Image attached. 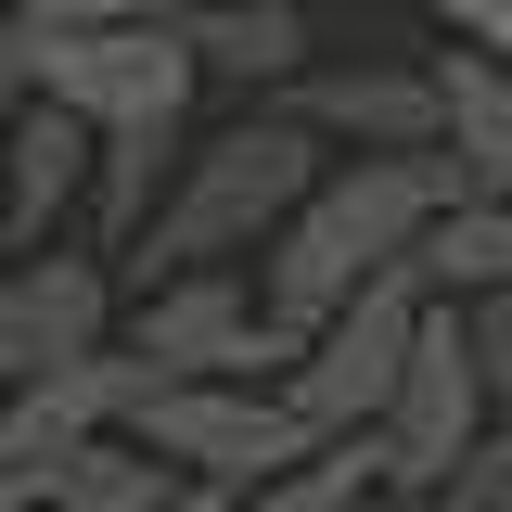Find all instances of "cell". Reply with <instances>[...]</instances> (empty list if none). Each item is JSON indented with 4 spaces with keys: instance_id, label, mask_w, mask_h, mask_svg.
<instances>
[{
    "instance_id": "cell-19",
    "label": "cell",
    "mask_w": 512,
    "mask_h": 512,
    "mask_svg": "<svg viewBox=\"0 0 512 512\" xmlns=\"http://www.w3.org/2000/svg\"><path fill=\"white\" fill-rule=\"evenodd\" d=\"M423 512H512V423H500L487 448H474V461H461V474H448V487H436Z\"/></svg>"
},
{
    "instance_id": "cell-5",
    "label": "cell",
    "mask_w": 512,
    "mask_h": 512,
    "mask_svg": "<svg viewBox=\"0 0 512 512\" xmlns=\"http://www.w3.org/2000/svg\"><path fill=\"white\" fill-rule=\"evenodd\" d=\"M448 295L423 282V269H397V282H372L346 320H320L308 359L282 372V397L308 410L320 436H372L384 410H397V384H410V359H423V320H436Z\"/></svg>"
},
{
    "instance_id": "cell-10",
    "label": "cell",
    "mask_w": 512,
    "mask_h": 512,
    "mask_svg": "<svg viewBox=\"0 0 512 512\" xmlns=\"http://www.w3.org/2000/svg\"><path fill=\"white\" fill-rule=\"evenodd\" d=\"M90 167H103V128L26 103L13 141H0V218H13V256H52L90 231Z\"/></svg>"
},
{
    "instance_id": "cell-17",
    "label": "cell",
    "mask_w": 512,
    "mask_h": 512,
    "mask_svg": "<svg viewBox=\"0 0 512 512\" xmlns=\"http://www.w3.org/2000/svg\"><path fill=\"white\" fill-rule=\"evenodd\" d=\"M141 13H167V0H0V26H26V39H90V26H141Z\"/></svg>"
},
{
    "instance_id": "cell-16",
    "label": "cell",
    "mask_w": 512,
    "mask_h": 512,
    "mask_svg": "<svg viewBox=\"0 0 512 512\" xmlns=\"http://www.w3.org/2000/svg\"><path fill=\"white\" fill-rule=\"evenodd\" d=\"M167 487H180V474H167V461H154V448H90V461H64L52 474V500H77V512H154L167 500Z\"/></svg>"
},
{
    "instance_id": "cell-7",
    "label": "cell",
    "mask_w": 512,
    "mask_h": 512,
    "mask_svg": "<svg viewBox=\"0 0 512 512\" xmlns=\"http://www.w3.org/2000/svg\"><path fill=\"white\" fill-rule=\"evenodd\" d=\"M487 436H500V397H487V372H474L461 308H436V320H423V359H410V384H397V410L372 423L384 487H397V500H436V487H448Z\"/></svg>"
},
{
    "instance_id": "cell-8",
    "label": "cell",
    "mask_w": 512,
    "mask_h": 512,
    "mask_svg": "<svg viewBox=\"0 0 512 512\" xmlns=\"http://www.w3.org/2000/svg\"><path fill=\"white\" fill-rule=\"evenodd\" d=\"M141 397H154V359H77V372L52 384H13L0 397V474L26 487V500H52L64 461H90V448H116L128 423H141Z\"/></svg>"
},
{
    "instance_id": "cell-12",
    "label": "cell",
    "mask_w": 512,
    "mask_h": 512,
    "mask_svg": "<svg viewBox=\"0 0 512 512\" xmlns=\"http://www.w3.org/2000/svg\"><path fill=\"white\" fill-rule=\"evenodd\" d=\"M180 154H192V128H116L103 141V167H90V231L77 244H103L128 269V244L167 218V192H180Z\"/></svg>"
},
{
    "instance_id": "cell-1",
    "label": "cell",
    "mask_w": 512,
    "mask_h": 512,
    "mask_svg": "<svg viewBox=\"0 0 512 512\" xmlns=\"http://www.w3.org/2000/svg\"><path fill=\"white\" fill-rule=\"evenodd\" d=\"M320 180H333V154H320L282 103H244L231 128H192L180 192H167V218L128 244L116 282L154 295V282H192V269H256V256L295 231V205H308Z\"/></svg>"
},
{
    "instance_id": "cell-2",
    "label": "cell",
    "mask_w": 512,
    "mask_h": 512,
    "mask_svg": "<svg viewBox=\"0 0 512 512\" xmlns=\"http://www.w3.org/2000/svg\"><path fill=\"white\" fill-rule=\"evenodd\" d=\"M128 448H154L180 487H218V500H256V487H282L295 461H320V423L282 397V384H154L141 397V423Z\"/></svg>"
},
{
    "instance_id": "cell-18",
    "label": "cell",
    "mask_w": 512,
    "mask_h": 512,
    "mask_svg": "<svg viewBox=\"0 0 512 512\" xmlns=\"http://www.w3.org/2000/svg\"><path fill=\"white\" fill-rule=\"evenodd\" d=\"M397 13H423L448 52H487V64H512V0H397Z\"/></svg>"
},
{
    "instance_id": "cell-4",
    "label": "cell",
    "mask_w": 512,
    "mask_h": 512,
    "mask_svg": "<svg viewBox=\"0 0 512 512\" xmlns=\"http://www.w3.org/2000/svg\"><path fill=\"white\" fill-rule=\"evenodd\" d=\"M128 359H154V384H282L308 333L269 308L256 269H192V282L128 295Z\"/></svg>"
},
{
    "instance_id": "cell-9",
    "label": "cell",
    "mask_w": 512,
    "mask_h": 512,
    "mask_svg": "<svg viewBox=\"0 0 512 512\" xmlns=\"http://www.w3.org/2000/svg\"><path fill=\"white\" fill-rule=\"evenodd\" d=\"M282 116L308 128L320 154H448V103H436V64H308L282 90Z\"/></svg>"
},
{
    "instance_id": "cell-15",
    "label": "cell",
    "mask_w": 512,
    "mask_h": 512,
    "mask_svg": "<svg viewBox=\"0 0 512 512\" xmlns=\"http://www.w3.org/2000/svg\"><path fill=\"white\" fill-rule=\"evenodd\" d=\"M372 500H397V487H384V448L372 436H333L320 461H295L282 487H256L244 512H372Z\"/></svg>"
},
{
    "instance_id": "cell-14",
    "label": "cell",
    "mask_w": 512,
    "mask_h": 512,
    "mask_svg": "<svg viewBox=\"0 0 512 512\" xmlns=\"http://www.w3.org/2000/svg\"><path fill=\"white\" fill-rule=\"evenodd\" d=\"M423 282H436L448 308H487V295H512V205H461V218H436Z\"/></svg>"
},
{
    "instance_id": "cell-20",
    "label": "cell",
    "mask_w": 512,
    "mask_h": 512,
    "mask_svg": "<svg viewBox=\"0 0 512 512\" xmlns=\"http://www.w3.org/2000/svg\"><path fill=\"white\" fill-rule=\"evenodd\" d=\"M13 116H26V64H13V26H0V141H13Z\"/></svg>"
},
{
    "instance_id": "cell-13",
    "label": "cell",
    "mask_w": 512,
    "mask_h": 512,
    "mask_svg": "<svg viewBox=\"0 0 512 512\" xmlns=\"http://www.w3.org/2000/svg\"><path fill=\"white\" fill-rule=\"evenodd\" d=\"M436 64V103H448V154L474 167V192L487 205H512V64H487V52H423Z\"/></svg>"
},
{
    "instance_id": "cell-11",
    "label": "cell",
    "mask_w": 512,
    "mask_h": 512,
    "mask_svg": "<svg viewBox=\"0 0 512 512\" xmlns=\"http://www.w3.org/2000/svg\"><path fill=\"white\" fill-rule=\"evenodd\" d=\"M167 26L205 64V90H244V103H282L308 77V52H320L295 0H167Z\"/></svg>"
},
{
    "instance_id": "cell-21",
    "label": "cell",
    "mask_w": 512,
    "mask_h": 512,
    "mask_svg": "<svg viewBox=\"0 0 512 512\" xmlns=\"http://www.w3.org/2000/svg\"><path fill=\"white\" fill-rule=\"evenodd\" d=\"M154 512H244V500H218V487H167Z\"/></svg>"
},
{
    "instance_id": "cell-6",
    "label": "cell",
    "mask_w": 512,
    "mask_h": 512,
    "mask_svg": "<svg viewBox=\"0 0 512 512\" xmlns=\"http://www.w3.org/2000/svg\"><path fill=\"white\" fill-rule=\"evenodd\" d=\"M116 346H128V282L103 244H52L0 269V397L77 372V359H116Z\"/></svg>"
},
{
    "instance_id": "cell-23",
    "label": "cell",
    "mask_w": 512,
    "mask_h": 512,
    "mask_svg": "<svg viewBox=\"0 0 512 512\" xmlns=\"http://www.w3.org/2000/svg\"><path fill=\"white\" fill-rule=\"evenodd\" d=\"M0 269H13V218H0Z\"/></svg>"
},
{
    "instance_id": "cell-3",
    "label": "cell",
    "mask_w": 512,
    "mask_h": 512,
    "mask_svg": "<svg viewBox=\"0 0 512 512\" xmlns=\"http://www.w3.org/2000/svg\"><path fill=\"white\" fill-rule=\"evenodd\" d=\"M13 64H26V103L103 128V141H116V128H192V103H205V64L180 52L167 13L90 26V39H26V26H13Z\"/></svg>"
},
{
    "instance_id": "cell-22",
    "label": "cell",
    "mask_w": 512,
    "mask_h": 512,
    "mask_svg": "<svg viewBox=\"0 0 512 512\" xmlns=\"http://www.w3.org/2000/svg\"><path fill=\"white\" fill-rule=\"evenodd\" d=\"M0 512H26V487H13V474H0Z\"/></svg>"
},
{
    "instance_id": "cell-24",
    "label": "cell",
    "mask_w": 512,
    "mask_h": 512,
    "mask_svg": "<svg viewBox=\"0 0 512 512\" xmlns=\"http://www.w3.org/2000/svg\"><path fill=\"white\" fill-rule=\"evenodd\" d=\"M26 512H77V500H26Z\"/></svg>"
}]
</instances>
